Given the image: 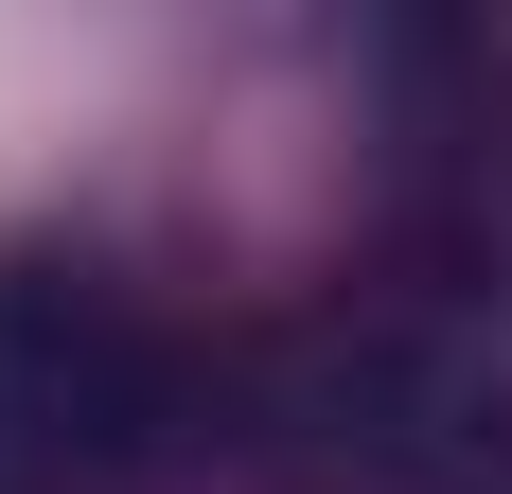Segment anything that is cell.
Segmentation results:
<instances>
[{"label":"cell","instance_id":"6da1fadb","mask_svg":"<svg viewBox=\"0 0 512 494\" xmlns=\"http://www.w3.org/2000/svg\"><path fill=\"white\" fill-rule=\"evenodd\" d=\"M283 494H512V318L460 283H354L248 371Z\"/></svg>","mask_w":512,"mask_h":494},{"label":"cell","instance_id":"7a4b0ae2","mask_svg":"<svg viewBox=\"0 0 512 494\" xmlns=\"http://www.w3.org/2000/svg\"><path fill=\"white\" fill-rule=\"evenodd\" d=\"M212 424L195 353L124 265L53 230H0V494H106Z\"/></svg>","mask_w":512,"mask_h":494}]
</instances>
